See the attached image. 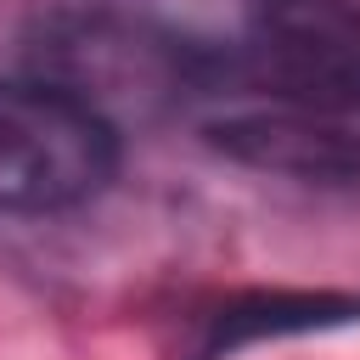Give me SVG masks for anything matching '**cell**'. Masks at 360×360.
I'll use <instances>...</instances> for the list:
<instances>
[{"mask_svg": "<svg viewBox=\"0 0 360 360\" xmlns=\"http://www.w3.org/2000/svg\"><path fill=\"white\" fill-rule=\"evenodd\" d=\"M118 163L112 124L51 84H0V208L62 214L90 202Z\"/></svg>", "mask_w": 360, "mask_h": 360, "instance_id": "obj_1", "label": "cell"}, {"mask_svg": "<svg viewBox=\"0 0 360 360\" xmlns=\"http://www.w3.org/2000/svg\"><path fill=\"white\" fill-rule=\"evenodd\" d=\"M248 73L304 112L360 107V0H248Z\"/></svg>", "mask_w": 360, "mask_h": 360, "instance_id": "obj_2", "label": "cell"}, {"mask_svg": "<svg viewBox=\"0 0 360 360\" xmlns=\"http://www.w3.org/2000/svg\"><path fill=\"white\" fill-rule=\"evenodd\" d=\"M219 152L270 169V174H292V180H360V135L343 129L332 112H304V107H276V112H248V118H225L214 129Z\"/></svg>", "mask_w": 360, "mask_h": 360, "instance_id": "obj_3", "label": "cell"}, {"mask_svg": "<svg viewBox=\"0 0 360 360\" xmlns=\"http://www.w3.org/2000/svg\"><path fill=\"white\" fill-rule=\"evenodd\" d=\"M349 309H354L349 298H259V304H248V309H231V315H219L208 354H219V349H236L242 338H264V332H309V326L343 321Z\"/></svg>", "mask_w": 360, "mask_h": 360, "instance_id": "obj_4", "label": "cell"}]
</instances>
